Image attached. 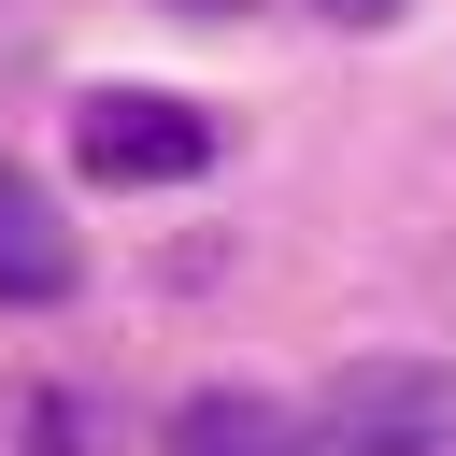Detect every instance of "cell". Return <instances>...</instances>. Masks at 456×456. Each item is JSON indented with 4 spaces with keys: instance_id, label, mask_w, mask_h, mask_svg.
Masks as SVG:
<instances>
[{
    "instance_id": "cell-1",
    "label": "cell",
    "mask_w": 456,
    "mask_h": 456,
    "mask_svg": "<svg viewBox=\"0 0 456 456\" xmlns=\"http://www.w3.org/2000/svg\"><path fill=\"white\" fill-rule=\"evenodd\" d=\"M299 428H314V456H456V370L442 356H342Z\"/></svg>"
},
{
    "instance_id": "cell-2",
    "label": "cell",
    "mask_w": 456,
    "mask_h": 456,
    "mask_svg": "<svg viewBox=\"0 0 456 456\" xmlns=\"http://www.w3.org/2000/svg\"><path fill=\"white\" fill-rule=\"evenodd\" d=\"M71 171L86 185H185L214 171V114L171 86H86L71 100Z\"/></svg>"
},
{
    "instance_id": "cell-3",
    "label": "cell",
    "mask_w": 456,
    "mask_h": 456,
    "mask_svg": "<svg viewBox=\"0 0 456 456\" xmlns=\"http://www.w3.org/2000/svg\"><path fill=\"white\" fill-rule=\"evenodd\" d=\"M71 271H86V242H71V214L0 157V314H43V299H71Z\"/></svg>"
},
{
    "instance_id": "cell-4",
    "label": "cell",
    "mask_w": 456,
    "mask_h": 456,
    "mask_svg": "<svg viewBox=\"0 0 456 456\" xmlns=\"http://www.w3.org/2000/svg\"><path fill=\"white\" fill-rule=\"evenodd\" d=\"M157 456H314V428L285 399H256V385H200V399H171Z\"/></svg>"
},
{
    "instance_id": "cell-5",
    "label": "cell",
    "mask_w": 456,
    "mask_h": 456,
    "mask_svg": "<svg viewBox=\"0 0 456 456\" xmlns=\"http://www.w3.org/2000/svg\"><path fill=\"white\" fill-rule=\"evenodd\" d=\"M0 456H86L71 399H57V385H0Z\"/></svg>"
},
{
    "instance_id": "cell-6",
    "label": "cell",
    "mask_w": 456,
    "mask_h": 456,
    "mask_svg": "<svg viewBox=\"0 0 456 456\" xmlns=\"http://www.w3.org/2000/svg\"><path fill=\"white\" fill-rule=\"evenodd\" d=\"M314 14H328V28H385L399 0H314Z\"/></svg>"
},
{
    "instance_id": "cell-7",
    "label": "cell",
    "mask_w": 456,
    "mask_h": 456,
    "mask_svg": "<svg viewBox=\"0 0 456 456\" xmlns=\"http://www.w3.org/2000/svg\"><path fill=\"white\" fill-rule=\"evenodd\" d=\"M171 14H256V0H171Z\"/></svg>"
}]
</instances>
